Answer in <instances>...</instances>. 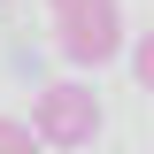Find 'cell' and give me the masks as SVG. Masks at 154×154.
<instances>
[{"mask_svg":"<svg viewBox=\"0 0 154 154\" xmlns=\"http://www.w3.org/2000/svg\"><path fill=\"white\" fill-rule=\"evenodd\" d=\"M31 139H38V146H62V154L93 146V139H100V93H93V85H77V77L46 85L38 108H31Z\"/></svg>","mask_w":154,"mask_h":154,"instance_id":"cell-1","label":"cell"},{"mask_svg":"<svg viewBox=\"0 0 154 154\" xmlns=\"http://www.w3.org/2000/svg\"><path fill=\"white\" fill-rule=\"evenodd\" d=\"M0 154H38L31 123H16V116H0Z\"/></svg>","mask_w":154,"mask_h":154,"instance_id":"cell-3","label":"cell"},{"mask_svg":"<svg viewBox=\"0 0 154 154\" xmlns=\"http://www.w3.org/2000/svg\"><path fill=\"white\" fill-rule=\"evenodd\" d=\"M93 8H116V0H54V23L62 16H93Z\"/></svg>","mask_w":154,"mask_h":154,"instance_id":"cell-5","label":"cell"},{"mask_svg":"<svg viewBox=\"0 0 154 154\" xmlns=\"http://www.w3.org/2000/svg\"><path fill=\"white\" fill-rule=\"evenodd\" d=\"M54 46L69 69H100V62L123 54V16L116 8H93V16H62L54 23Z\"/></svg>","mask_w":154,"mask_h":154,"instance_id":"cell-2","label":"cell"},{"mask_svg":"<svg viewBox=\"0 0 154 154\" xmlns=\"http://www.w3.org/2000/svg\"><path fill=\"white\" fill-rule=\"evenodd\" d=\"M131 69H139V85L154 93V31H139V46H131Z\"/></svg>","mask_w":154,"mask_h":154,"instance_id":"cell-4","label":"cell"}]
</instances>
